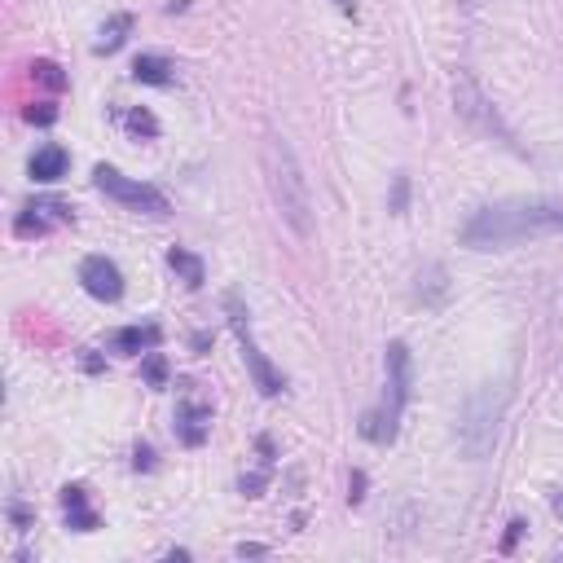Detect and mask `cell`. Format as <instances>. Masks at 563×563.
<instances>
[{
  "instance_id": "6da1fadb",
  "label": "cell",
  "mask_w": 563,
  "mask_h": 563,
  "mask_svg": "<svg viewBox=\"0 0 563 563\" xmlns=\"http://www.w3.org/2000/svg\"><path fill=\"white\" fill-rule=\"evenodd\" d=\"M563 234V203L550 198H502V203L480 207L462 225V247L471 251H502L528 238Z\"/></svg>"
},
{
  "instance_id": "7a4b0ae2",
  "label": "cell",
  "mask_w": 563,
  "mask_h": 563,
  "mask_svg": "<svg viewBox=\"0 0 563 563\" xmlns=\"http://www.w3.org/2000/svg\"><path fill=\"white\" fill-rule=\"evenodd\" d=\"M260 168H264V185H269V198L278 207L282 225L295 238H313L317 207H313V190H308V176L300 168V159H295L291 141L269 132L260 146Z\"/></svg>"
},
{
  "instance_id": "3957f363",
  "label": "cell",
  "mask_w": 563,
  "mask_h": 563,
  "mask_svg": "<svg viewBox=\"0 0 563 563\" xmlns=\"http://www.w3.org/2000/svg\"><path fill=\"white\" fill-rule=\"evenodd\" d=\"M383 366H388V388H383V405L361 418V436H366L370 445H392L396 432H401V414H405V405H410V388H414V357H410V344L392 339V344H388V357H383Z\"/></svg>"
},
{
  "instance_id": "277c9868",
  "label": "cell",
  "mask_w": 563,
  "mask_h": 563,
  "mask_svg": "<svg viewBox=\"0 0 563 563\" xmlns=\"http://www.w3.org/2000/svg\"><path fill=\"white\" fill-rule=\"evenodd\" d=\"M506 383H480L476 392L462 401L458 410V445L467 458H489L502 432V414H506Z\"/></svg>"
},
{
  "instance_id": "5b68a950",
  "label": "cell",
  "mask_w": 563,
  "mask_h": 563,
  "mask_svg": "<svg viewBox=\"0 0 563 563\" xmlns=\"http://www.w3.org/2000/svg\"><path fill=\"white\" fill-rule=\"evenodd\" d=\"M449 93H454V110H458L462 124H471V128L480 132V137H493V141H502L506 150L520 154V141H515V132L506 128V119L498 115V106L484 97V88L476 84V75H471V71H458L454 84H449Z\"/></svg>"
},
{
  "instance_id": "8992f818",
  "label": "cell",
  "mask_w": 563,
  "mask_h": 563,
  "mask_svg": "<svg viewBox=\"0 0 563 563\" xmlns=\"http://www.w3.org/2000/svg\"><path fill=\"white\" fill-rule=\"evenodd\" d=\"M225 313H229V326H234V335H238L242 361H247V370H251V383L260 388V396H278V392L286 388V374H282L278 366H273V361L260 352L256 339H251L247 304H242V295H238V291H229V295H225Z\"/></svg>"
},
{
  "instance_id": "52a82bcc",
  "label": "cell",
  "mask_w": 563,
  "mask_h": 563,
  "mask_svg": "<svg viewBox=\"0 0 563 563\" xmlns=\"http://www.w3.org/2000/svg\"><path fill=\"white\" fill-rule=\"evenodd\" d=\"M93 185L106 198H115L119 207H132V212H146V216H168L172 212L168 194H163V190H154V185H146V181H132V176H124L119 168H110V163H97Z\"/></svg>"
},
{
  "instance_id": "ba28073f",
  "label": "cell",
  "mask_w": 563,
  "mask_h": 563,
  "mask_svg": "<svg viewBox=\"0 0 563 563\" xmlns=\"http://www.w3.org/2000/svg\"><path fill=\"white\" fill-rule=\"evenodd\" d=\"M71 220H75V207L62 203V198H31L14 220V234L18 238H44V234H53V229L71 225Z\"/></svg>"
},
{
  "instance_id": "9c48e42d",
  "label": "cell",
  "mask_w": 563,
  "mask_h": 563,
  "mask_svg": "<svg viewBox=\"0 0 563 563\" xmlns=\"http://www.w3.org/2000/svg\"><path fill=\"white\" fill-rule=\"evenodd\" d=\"M80 282H84V291L102 304L124 300V273H119V264L106 260V256H84L80 260Z\"/></svg>"
},
{
  "instance_id": "30bf717a",
  "label": "cell",
  "mask_w": 563,
  "mask_h": 563,
  "mask_svg": "<svg viewBox=\"0 0 563 563\" xmlns=\"http://www.w3.org/2000/svg\"><path fill=\"white\" fill-rule=\"evenodd\" d=\"M207 432H212V405H207L203 396H194L190 383H185L181 401H176V440L198 449L207 440Z\"/></svg>"
},
{
  "instance_id": "8fae6325",
  "label": "cell",
  "mask_w": 563,
  "mask_h": 563,
  "mask_svg": "<svg viewBox=\"0 0 563 563\" xmlns=\"http://www.w3.org/2000/svg\"><path fill=\"white\" fill-rule=\"evenodd\" d=\"M163 344V330L146 322V326H124V330H115L110 335V348L115 352H128V357H146V352H154Z\"/></svg>"
},
{
  "instance_id": "7c38bea8",
  "label": "cell",
  "mask_w": 563,
  "mask_h": 563,
  "mask_svg": "<svg viewBox=\"0 0 563 563\" xmlns=\"http://www.w3.org/2000/svg\"><path fill=\"white\" fill-rule=\"evenodd\" d=\"M62 511H66V528H75V533H93L97 524V511L88 506V489L84 484H66L62 489Z\"/></svg>"
},
{
  "instance_id": "4fadbf2b",
  "label": "cell",
  "mask_w": 563,
  "mask_h": 563,
  "mask_svg": "<svg viewBox=\"0 0 563 563\" xmlns=\"http://www.w3.org/2000/svg\"><path fill=\"white\" fill-rule=\"evenodd\" d=\"M132 80L150 84V88H168L176 80V66L163 58V53H141V58L132 62Z\"/></svg>"
},
{
  "instance_id": "5bb4252c",
  "label": "cell",
  "mask_w": 563,
  "mask_h": 563,
  "mask_svg": "<svg viewBox=\"0 0 563 563\" xmlns=\"http://www.w3.org/2000/svg\"><path fill=\"white\" fill-rule=\"evenodd\" d=\"M66 168H71V154H66L62 146H40L36 154H31V176L44 185H53V181H62Z\"/></svg>"
},
{
  "instance_id": "9a60e30c",
  "label": "cell",
  "mask_w": 563,
  "mask_h": 563,
  "mask_svg": "<svg viewBox=\"0 0 563 563\" xmlns=\"http://www.w3.org/2000/svg\"><path fill=\"white\" fill-rule=\"evenodd\" d=\"M128 31H132V14H110V18L102 22V31H97L93 53H115V49H124Z\"/></svg>"
},
{
  "instance_id": "2e32d148",
  "label": "cell",
  "mask_w": 563,
  "mask_h": 563,
  "mask_svg": "<svg viewBox=\"0 0 563 563\" xmlns=\"http://www.w3.org/2000/svg\"><path fill=\"white\" fill-rule=\"evenodd\" d=\"M168 269H172L185 286H203V282H207L203 260H198L194 251H185V247H172V251H168Z\"/></svg>"
},
{
  "instance_id": "e0dca14e",
  "label": "cell",
  "mask_w": 563,
  "mask_h": 563,
  "mask_svg": "<svg viewBox=\"0 0 563 563\" xmlns=\"http://www.w3.org/2000/svg\"><path fill=\"white\" fill-rule=\"evenodd\" d=\"M445 295H449L445 269H440V264H427V269L418 273V300H423L427 308H436V304H445Z\"/></svg>"
},
{
  "instance_id": "ac0fdd59",
  "label": "cell",
  "mask_w": 563,
  "mask_h": 563,
  "mask_svg": "<svg viewBox=\"0 0 563 563\" xmlns=\"http://www.w3.org/2000/svg\"><path fill=\"white\" fill-rule=\"evenodd\" d=\"M31 80H36V84H44V88H53V93H62V88H66L62 66H58V62H49V58L31 62Z\"/></svg>"
},
{
  "instance_id": "d6986e66",
  "label": "cell",
  "mask_w": 563,
  "mask_h": 563,
  "mask_svg": "<svg viewBox=\"0 0 563 563\" xmlns=\"http://www.w3.org/2000/svg\"><path fill=\"white\" fill-rule=\"evenodd\" d=\"M124 128L132 132V137H159V119H154L146 106L128 110V115H124Z\"/></svg>"
},
{
  "instance_id": "ffe728a7",
  "label": "cell",
  "mask_w": 563,
  "mask_h": 563,
  "mask_svg": "<svg viewBox=\"0 0 563 563\" xmlns=\"http://www.w3.org/2000/svg\"><path fill=\"white\" fill-rule=\"evenodd\" d=\"M150 388H163L168 383V361H163V352H146V366H141Z\"/></svg>"
},
{
  "instance_id": "44dd1931",
  "label": "cell",
  "mask_w": 563,
  "mask_h": 563,
  "mask_svg": "<svg viewBox=\"0 0 563 563\" xmlns=\"http://www.w3.org/2000/svg\"><path fill=\"white\" fill-rule=\"evenodd\" d=\"M264 471H269V467H264ZM264 471H251V476H242V493H247V498H260V493H264V480H269Z\"/></svg>"
},
{
  "instance_id": "7402d4cb",
  "label": "cell",
  "mask_w": 563,
  "mask_h": 563,
  "mask_svg": "<svg viewBox=\"0 0 563 563\" xmlns=\"http://www.w3.org/2000/svg\"><path fill=\"white\" fill-rule=\"evenodd\" d=\"M53 119H58V110H53V106H31V110H27V124H40V128H49Z\"/></svg>"
},
{
  "instance_id": "603a6c76",
  "label": "cell",
  "mask_w": 563,
  "mask_h": 563,
  "mask_svg": "<svg viewBox=\"0 0 563 563\" xmlns=\"http://www.w3.org/2000/svg\"><path fill=\"white\" fill-rule=\"evenodd\" d=\"M9 520H14L18 533H27V528H31V511L22 502H9Z\"/></svg>"
},
{
  "instance_id": "cb8c5ba5",
  "label": "cell",
  "mask_w": 563,
  "mask_h": 563,
  "mask_svg": "<svg viewBox=\"0 0 563 563\" xmlns=\"http://www.w3.org/2000/svg\"><path fill=\"white\" fill-rule=\"evenodd\" d=\"M132 467H137V471H150V467H154V449H150V445H137V454H132Z\"/></svg>"
},
{
  "instance_id": "d4e9b609",
  "label": "cell",
  "mask_w": 563,
  "mask_h": 563,
  "mask_svg": "<svg viewBox=\"0 0 563 563\" xmlns=\"http://www.w3.org/2000/svg\"><path fill=\"white\" fill-rule=\"evenodd\" d=\"M405 194H410V181L396 176V194H392V212H405Z\"/></svg>"
},
{
  "instance_id": "484cf974",
  "label": "cell",
  "mask_w": 563,
  "mask_h": 563,
  "mask_svg": "<svg viewBox=\"0 0 563 563\" xmlns=\"http://www.w3.org/2000/svg\"><path fill=\"white\" fill-rule=\"evenodd\" d=\"M524 520H511V533H506V542H502V555H511V550H515V537H520L524 533Z\"/></svg>"
},
{
  "instance_id": "4316f807",
  "label": "cell",
  "mask_w": 563,
  "mask_h": 563,
  "mask_svg": "<svg viewBox=\"0 0 563 563\" xmlns=\"http://www.w3.org/2000/svg\"><path fill=\"white\" fill-rule=\"evenodd\" d=\"M80 361H84V370H88V374H102V370H106V366H102V357H93L88 348H84V357H80Z\"/></svg>"
},
{
  "instance_id": "83f0119b",
  "label": "cell",
  "mask_w": 563,
  "mask_h": 563,
  "mask_svg": "<svg viewBox=\"0 0 563 563\" xmlns=\"http://www.w3.org/2000/svg\"><path fill=\"white\" fill-rule=\"evenodd\" d=\"M238 555H242V559H247V555H264V546H256V542H242V546H238Z\"/></svg>"
},
{
  "instance_id": "f1b7e54d",
  "label": "cell",
  "mask_w": 563,
  "mask_h": 563,
  "mask_svg": "<svg viewBox=\"0 0 563 563\" xmlns=\"http://www.w3.org/2000/svg\"><path fill=\"white\" fill-rule=\"evenodd\" d=\"M339 14H357V0H335Z\"/></svg>"
},
{
  "instance_id": "f546056e",
  "label": "cell",
  "mask_w": 563,
  "mask_h": 563,
  "mask_svg": "<svg viewBox=\"0 0 563 563\" xmlns=\"http://www.w3.org/2000/svg\"><path fill=\"white\" fill-rule=\"evenodd\" d=\"M550 506H555V515H559V520H563V489L555 493V498H550Z\"/></svg>"
}]
</instances>
